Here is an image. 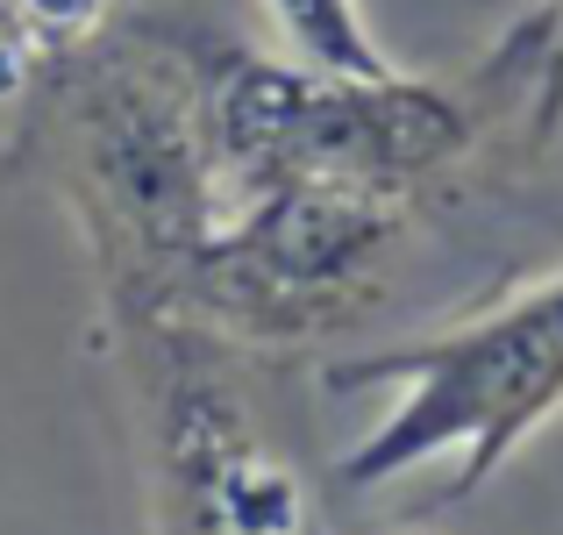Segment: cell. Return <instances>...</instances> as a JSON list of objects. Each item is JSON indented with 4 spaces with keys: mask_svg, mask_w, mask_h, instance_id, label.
<instances>
[{
    "mask_svg": "<svg viewBox=\"0 0 563 535\" xmlns=\"http://www.w3.org/2000/svg\"><path fill=\"white\" fill-rule=\"evenodd\" d=\"M43 72L57 79L51 165L114 307L172 321L186 272L235 207L207 137L200 51L114 22Z\"/></svg>",
    "mask_w": 563,
    "mask_h": 535,
    "instance_id": "1",
    "label": "cell"
},
{
    "mask_svg": "<svg viewBox=\"0 0 563 535\" xmlns=\"http://www.w3.org/2000/svg\"><path fill=\"white\" fill-rule=\"evenodd\" d=\"M157 379V535H307V485L278 457L243 385L214 364L200 329L165 321Z\"/></svg>",
    "mask_w": 563,
    "mask_h": 535,
    "instance_id": "5",
    "label": "cell"
},
{
    "mask_svg": "<svg viewBox=\"0 0 563 535\" xmlns=\"http://www.w3.org/2000/svg\"><path fill=\"white\" fill-rule=\"evenodd\" d=\"M36 79H43V57L29 51V43L8 29V14H0V114L22 108V100L36 94Z\"/></svg>",
    "mask_w": 563,
    "mask_h": 535,
    "instance_id": "8",
    "label": "cell"
},
{
    "mask_svg": "<svg viewBox=\"0 0 563 535\" xmlns=\"http://www.w3.org/2000/svg\"><path fill=\"white\" fill-rule=\"evenodd\" d=\"M0 14H8V29L43 57V65H57V57L86 51L100 29H114L122 0H0Z\"/></svg>",
    "mask_w": 563,
    "mask_h": 535,
    "instance_id": "7",
    "label": "cell"
},
{
    "mask_svg": "<svg viewBox=\"0 0 563 535\" xmlns=\"http://www.w3.org/2000/svg\"><path fill=\"white\" fill-rule=\"evenodd\" d=\"M264 29L278 36V57L307 72H343V79H378L393 72V57L378 51L364 0H257Z\"/></svg>",
    "mask_w": 563,
    "mask_h": 535,
    "instance_id": "6",
    "label": "cell"
},
{
    "mask_svg": "<svg viewBox=\"0 0 563 535\" xmlns=\"http://www.w3.org/2000/svg\"><path fill=\"white\" fill-rule=\"evenodd\" d=\"M335 393L399 385V407L335 457V485L372 493L407 471L456 465L450 500H471L550 414H563V272L421 343H393L329 371Z\"/></svg>",
    "mask_w": 563,
    "mask_h": 535,
    "instance_id": "3",
    "label": "cell"
},
{
    "mask_svg": "<svg viewBox=\"0 0 563 535\" xmlns=\"http://www.w3.org/2000/svg\"><path fill=\"white\" fill-rule=\"evenodd\" d=\"M407 200L343 186H264L229 207L214 243L186 272L172 321L221 336H314L372 301L378 272L407 243Z\"/></svg>",
    "mask_w": 563,
    "mask_h": 535,
    "instance_id": "4",
    "label": "cell"
},
{
    "mask_svg": "<svg viewBox=\"0 0 563 535\" xmlns=\"http://www.w3.org/2000/svg\"><path fill=\"white\" fill-rule=\"evenodd\" d=\"M200 100L229 200L264 186H343L421 207L485 151V108L450 79H343L264 51H200Z\"/></svg>",
    "mask_w": 563,
    "mask_h": 535,
    "instance_id": "2",
    "label": "cell"
}]
</instances>
